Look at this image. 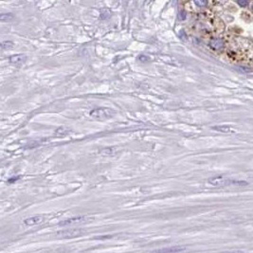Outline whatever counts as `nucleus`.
Segmentation results:
<instances>
[{
    "label": "nucleus",
    "mask_w": 253,
    "mask_h": 253,
    "mask_svg": "<svg viewBox=\"0 0 253 253\" xmlns=\"http://www.w3.org/2000/svg\"><path fill=\"white\" fill-rule=\"evenodd\" d=\"M92 218H88L86 216H78V217H73V218H69L67 220H64V221L60 222L58 225L60 227H64V226H68V225H73V224H80V223H84L88 221V220H91Z\"/></svg>",
    "instance_id": "nucleus-4"
},
{
    "label": "nucleus",
    "mask_w": 253,
    "mask_h": 253,
    "mask_svg": "<svg viewBox=\"0 0 253 253\" xmlns=\"http://www.w3.org/2000/svg\"><path fill=\"white\" fill-rule=\"evenodd\" d=\"M26 60H27V57L24 54H16V55H13V56L10 57V62L14 64H17V65L24 64L26 62Z\"/></svg>",
    "instance_id": "nucleus-6"
},
{
    "label": "nucleus",
    "mask_w": 253,
    "mask_h": 253,
    "mask_svg": "<svg viewBox=\"0 0 253 253\" xmlns=\"http://www.w3.org/2000/svg\"><path fill=\"white\" fill-rule=\"evenodd\" d=\"M14 18L13 14H2L0 15V20L2 22H7V21H10Z\"/></svg>",
    "instance_id": "nucleus-10"
},
{
    "label": "nucleus",
    "mask_w": 253,
    "mask_h": 253,
    "mask_svg": "<svg viewBox=\"0 0 253 253\" xmlns=\"http://www.w3.org/2000/svg\"><path fill=\"white\" fill-rule=\"evenodd\" d=\"M90 117H92L95 119L98 120H105L108 119H111L115 115V111L110 108L106 107H101V108H95L89 112Z\"/></svg>",
    "instance_id": "nucleus-1"
},
{
    "label": "nucleus",
    "mask_w": 253,
    "mask_h": 253,
    "mask_svg": "<svg viewBox=\"0 0 253 253\" xmlns=\"http://www.w3.org/2000/svg\"><path fill=\"white\" fill-rule=\"evenodd\" d=\"M85 232L82 228H72V229H65L62 232H58L56 236L59 238H75L83 235Z\"/></svg>",
    "instance_id": "nucleus-3"
},
{
    "label": "nucleus",
    "mask_w": 253,
    "mask_h": 253,
    "mask_svg": "<svg viewBox=\"0 0 253 253\" xmlns=\"http://www.w3.org/2000/svg\"><path fill=\"white\" fill-rule=\"evenodd\" d=\"M70 132V130H68V128H58L57 130H56V132H55V135L56 136H61V137H63V136H65V135H68V133Z\"/></svg>",
    "instance_id": "nucleus-9"
},
{
    "label": "nucleus",
    "mask_w": 253,
    "mask_h": 253,
    "mask_svg": "<svg viewBox=\"0 0 253 253\" xmlns=\"http://www.w3.org/2000/svg\"><path fill=\"white\" fill-rule=\"evenodd\" d=\"M211 46L215 49H219L223 47V41L221 39H213L211 42Z\"/></svg>",
    "instance_id": "nucleus-8"
},
{
    "label": "nucleus",
    "mask_w": 253,
    "mask_h": 253,
    "mask_svg": "<svg viewBox=\"0 0 253 253\" xmlns=\"http://www.w3.org/2000/svg\"><path fill=\"white\" fill-rule=\"evenodd\" d=\"M196 5H198V6H205L207 5V2L206 1H195L194 2Z\"/></svg>",
    "instance_id": "nucleus-16"
},
{
    "label": "nucleus",
    "mask_w": 253,
    "mask_h": 253,
    "mask_svg": "<svg viewBox=\"0 0 253 253\" xmlns=\"http://www.w3.org/2000/svg\"><path fill=\"white\" fill-rule=\"evenodd\" d=\"M233 253H242V252H233Z\"/></svg>",
    "instance_id": "nucleus-18"
},
{
    "label": "nucleus",
    "mask_w": 253,
    "mask_h": 253,
    "mask_svg": "<svg viewBox=\"0 0 253 253\" xmlns=\"http://www.w3.org/2000/svg\"><path fill=\"white\" fill-rule=\"evenodd\" d=\"M212 129L217 130V131H222V132H229L230 128L228 126H213Z\"/></svg>",
    "instance_id": "nucleus-13"
},
{
    "label": "nucleus",
    "mask_w": 253,
    "mask_h": 253,
    "mask_svg": "<svg viewBox=\"0 0 253 253\" xmlns=\"http://www.w3.org/2000/svg\"><path fill=\"white\" fill-rule=\"evenodd\" d=\"M14 48V43L10 41H4L1 43L2 49H12Z\"/></svg>",
    "instance_id": "nucleus-11"
},
{
    "label": "nucleus",
    "mask_w": 253,
    "mask_h": 253,
    "mask_svg": "<svg viewBox=\"0 0 253 253\" xmlns=\"http://www.w3.org/2000/svg\"><path fill=\"white\" fill-rule=\"evenodd\" d=\"M208 183L213 186H228V185L244 186V185H247V182H246V181H237V180L228 179V178L222 177H212L208 179Z\"/></svg>",
    "instance_id": "nucleus-2"
},
{
    "label": "nucleus",
    "mask_w": 253,
    "mask_h": 253,
    "mask_svg": "<svg viewBox=\"0 0 253 253\" xmlns=\"http://www.w3.org/2000/svg\"><path fill=\"white\" fill-rule=\"evenodd\" d=\"M237 3L242 7H246L247 5V1H242V0H239V1H237Z\"/></svg>",
    "instance_id": "nucleus-15"
},
{
    "label": "nucleus",
    "mask_w": 253,
    "mask_h": 253,
    "mask_svg": "<svg viewBox=\"0 0 253 253\" xmlns=\"http://www.w3.org/2000/svg\"><path fill=\"white\" fill-rule=\"evenodd\" d=\"M252 9H253V4H252Z\"/></svg>",
    "instance_id": "nucleus-19"
},
{
    "label": "nucleus",
    "mask_w": 253,
    "mask_h": 253,
    "mask_svg": "<svg viewBox=\"0 0 253 253\" xmlns=\"http://www.w3.org/2000/svg\"><path fill=\"white\" fill-rule=\"evenodd\" d=\"M43 216H33V217H29L24 220V224L27 226H34V225H38L41 224L43 222Z\"/></svg>",
    "instance_id": "nucleus-7"
},
{
    "label": "nucleus",
    "mask_w": 253,
    "mask_h": 253,
    "mask_svg": "<svg viewBox=\"0 0 253 253\" xmlns=\"http://www.w3.org/2000/svg\"><path fill=\"white\" fill-rule=\"evenodd\" d=\"M114 153H115L114 148H106L101 151V154H103V155H114Z\"/></svg>",
    "instance_id": "nucleus-12"
},
{
    "label": "nucleus",
    "mask_w": 253,
    "mask_h": 253,
    "mask_svg": "<svg viewBox=\"0 0 253 253\" xmlns=\"http://www.w3.org/2000/svg\"><path fill=\"white\" fill-rule=\"evenodd\" d=\"M20 179V177H12V178H10L9 180H8V183H14V182H16L17 180H19Z\"/></svg>",
    "instance_id": "nucleus-14"
},
{
    "label": "nucleus",
    "mask_w": 253,
    "mask_h": 253,
    "mask_svg": "<svg viewBox=\"0 0 253 253\" xmlns=\"http://www.w3.org/2000/svg\"><path fill=\"white\" fill-rule=\"evenodd\" d=\"M186 249L185 247L182 246H174V247H163L159 248L157 250H154L151 253H179L182 252Z\"/></svg>",
    "instance_id": "nucleus-5"
},
{
    "label": "nucleus",
    "mask_w": 253,
    "mask_h": 253,
    "mask_svg": "<svg viewBox=\"0 0 253 253\" xmlns=\"http://www.w3.org/2000/svg\"><path fill=\"white\" fill-rule=\"evenodd\" d=\"M139 60L141 62H144V60H148V58L146 56H143V55H141V56H139Z\"/></svg>",
    "instance_id": "nucleus-17"
}]
</instances>
